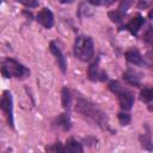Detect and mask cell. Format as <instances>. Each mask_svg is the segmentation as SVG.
Wrapping results in <instances>:
<instances>
[{
	"instance_id": "6da1fadb",
	"label": "cell",
	"mask_w": 153,
	"mask_h": 153,
	"mask_svg": "<svg viewBox=\"0 0 153 153\" xmlns=\"http://www.w3.org/2000/svg\"><path fill=\"white\" fill-rule=\"evenodd\" d=\"M75 110L86 120H88L90 122H92L93 124L103 128V129H108V120L105 114L93 103H91L90 100L79 97L76 99V104H75Z\"/></svg>"
},
{
	"instance_id": "7a4b0ae2",
	"label": "cell",
	"mask_w": 153,
	"mask_h": 153,
	"mask_svg": "<svg viewBox=\"0 0 153 153\" xmlns=\"http://www.w3.org/2000/svg\"><path fill=\"white\" fill-rule=\"evenodd\" d=\"M0 73L5 78H18V79H24L30 74L29 69L24 65L10 57L0 63Z\"/></svg>"
},
{
	"instance_id": "3957f363",
	"label": "cell",
	"mask_w": 153,
	"mask_h": 153,
	"mask_svg": "<svg viewBox=\"0 0 153 153\" xmlns=\"http://www.w3.org/2000/svg\"><path fill=\"white\" fill-rule=\"evenodd\" d=\"M74 55L81 61H90L94 54L93 41L90 36L80 35L75 38L74 42Z\"/></svg>"
},
{
	"instance_id": "277c9868",
	"label": "cell",
	"mask_w": 153,
	"mask_h": 153,
	"mask_svg": "<svg viewBox=\"0 0 153 153\" xmlns=\"http://www.w3.org/2000/svg\"><path fill=\"white\" fill-rule=\"evenodd\" d=\"M109 88L112 93L116 94L117 100H118V103L123 110L131 109V106L134 104V96L128 88L122 86L118 81H111L109 84Z\"/></svg>"
},
{
	"instance_id": "5b68a950",
	"label": "cell",
	"mask_w": 153,
	"mask_h": 153,
	"mask_svg": "<svg viewBox=\"0 0 153 153\" xmlns=\"http://www.w3.org/2000/svg\"><path fill=\"white\" fill-rule=\"evenodd\" d=\"M0 108L2 109L6 118H7V122L11 127H13L14 124V121H13V106H12V96H11V92L10 91H5L2 93V97H1V100H0Z\"/></svg>"
},
{
	"instance_id": "8992f818",
	"label": "cell",
	"mask_w": 153,
	"mask_h": 153,
	"mask_svg": "<svg viewBox=\"0 0 153 153\" xmlns=\"http://www.w3.org/2000/svg\"><path fill=\"white\" fill-rule=\"evenodd\" d=\"M37 22L42 26H44L45 29H50L54 25V16H53V12L49 8H47V7L42 8L37 13Z\"/></svg>"
},
{
	"instance_id": "52a82bcc",
	"label": "cell",
	"mask_w": 153,
	"mask_h": 153,
	"mask_svg": "<svg viewBox=\"0 0 153 153\" xmlns=\"http://www.w3.org/2000/svg\"><path fill=\"white\" fill-rule=\"evenodd\" d=\"M87 75H88V79H91L92 81H103V80H106V73L99 68L98 62H93L88 67Z\"/></svg>"
},
{
	"instance_id": "ba28073f",
	"label": "cell",
	"mask_w": 153,
	"mask_h": 153,
	"mask_svg": "<svg viewBox=\"0 0 153 153\" xmlns=\"http://www.w3.org/2000/svg\"><path fill=\"white\" fill-rule=\"evenodd\" d=\"M49 47H50V51H51V54L55 56V59H56V61H57V63H59L60 69L62 71V73H65L66 69H67V62H66V57L63 56L61 49H60L54 42H51Z\"/></svg>"
},
{
	"instance_id": "9c48e42d",
	"label": "cell",
	"mask_w": 153,
	"mask_h": 153,
	"mask_svg": "<svg viewBox=\"0 0 153 153\" xmlns=\"http://www.w3.org/2000/svg\"><path fill=\"white\" fill-rule=\"evenodd\" d=\"M145 24V18L142 17V16H135L134 18H131L128 23H127V25H126V29L127 30H129L133 35H135V33H137V31L142 27V25Z\"/></svg>"
},
{
	"instance_id": "30bf717a",
	"label": "cell",
	"mask_w": 153,
	"mask_h": 153,
	"mask_svg": "<svg viewBox=\"0 0 153 153\" xmlns=\"http://www.w3.org/2000/svg\"><path fill=\"white\" fill-rule=\"evenodd\" d=\"M126 59L128 62L136 65V66H140L143 63V59H142L141 54L139 53V50H136V49H130V50L126 51Z\"/></svg>"
},
{
	"instance_id": "8fae6325",
	"label": "cell",
	"mask_w": 153,
	"mask_h": 153,
	"mask_svg": "<svg viewBox=\"0 0 153 153\" xmlns=\"http://www.w3.org/2000/svg\"><path fill=\"white\" fill-rule=\"evenodd\" d=\"M123 79H124L128 84L135 85V86H137L139 82H140V76H139V74H137L135 71H133V69H127V71L123 73Z\"/></svg>"
},
{
	"instance_id": "7c38bea8",
	"label": "cell",
	"mask_w": 153,
	"mask_h": 153,
	"mask_svg": "<svg viewBox=\"0 0 153 153\" xmlns=\"http://www.w3.org/2000/svg\"><path fill=\"white\" fill-rule=\"evenodd\" d=\"M65 151L69 152V153H81L82 152V147L81 145L74 140V139H68L65 146Z\"/></svg>"
},
{
	"instance_id": "4fadbf2b",
	"label": "cell",
	"mask_w": 153,
	"mask_h": 153,
	"mask_svg": "<svg viewBox=\"0 0 153 153\" xmlns=\"http://www.w3.org/2000/svg\"><path fill=\"white\" fill-rule=\"evenodd\" d=\"M56 123H57L59 127H61L65 130H68L71 128V120H69V116L66 115V114H61L56 118Z\"/></svg>"
},
{
	"instance_id": "5bb4252c",
	"label": "cell",
	"mask_w": 153,
	"mask_h": 153,
	"mask_svg": "<svg viewBox=\"0 0 153 153\" xmlns=\"http://www.w3.org/2000/svg\"><path fill=\"white\" fill-rule=\"evenodd\" d=\"M140 98L141 100H143L147 104H151L152 99H153V91L151 87H145L143 90H141L140 92Z\"/></svg>"
},
{
	"instance_id": "9a60e30c",
	"label": "cell",
	"mask_w": 153,
	"mask_h": 153,
	"mask_svg": "<svg viewBox=\"0 0 153 153\" xmlns=\"http://www.w3.org/2000/svg\"><path fill=\"white\" fill-rule=\"evenodd\" d=\"M61 98H62V106L65 109H68L69 105H71V100H72V97H71V92L67 87H63L62 88V92H61Z\"/></svg>"
},
{
	"instance_id": "2e32d148",
	"label": "cell",
	"mask_w": 153,
	"mask_h": 153,
	"mask_svg": "<svg viewBox=\"0 0 153 153\" xmlns=\"http://www.w3.org/2000/svg\"><path fill=\"white\" fill-rule=\"evenodd\" d=\"M118 120H120V123L122 126H127L130 122V116L128 114H126V112H120L118 114Z\"/></svg>"
},
{
	"instance_id": "e0dca14e",
	"label": "cell",
	"mask_w": 153,
	"mask_h": 153,
	"mask_svg": "<svg viewBox=\"0 0 153 153\" xmlns=\"http://www.w3.org/2000/svg\"><path fill=\"white\" fill-rule=\"evenodd\" d=\"M17 1L25 5L26 7H36L37 6V0H17Z\"/></svg>"
},
{
	"instance_id": "ac0fdd59",
	"label": "cell",
	"mask_w": 153,
	"mask_h": 153,
	"mask_svg": "<svg viewBox=\"0 0 153 153\" xmlns=\"http://www.w3.org/2000/svg\"><path fill=\"white\" fill-rule=\"evenodd\" d=\"M143 39H145L148 44H151V42H152V27H149V29L147 30V32H146L145 36H143Z\"/></svg>"
},
{
	"instance_id": "d6986e66",
	"label": "cell",
	"mask_w": 153,
	"mask_h": 153,
	"mask_svg": "<svg viewBox=\"0 0 153 153\" xmlns=\"http://www.w3.org/2000/svg\"><path fill=\"white\" fill-rule=\"evenodd\" d=\"M91 5H94V6H99V5H104L108 2V0H87Z\"/></svg>"
},
{
	"instance_id": "ffe728a7",
	"label": "cell",
	"mask_w": 153,
	"mask_h": 153,
	"mask_svg": "<svg viewBox=\"0 0 153 153\" xmlns=\"http://www.w3.org/2000/svg\"><path fill=\"white\" fill-rule=\"evenodd\" d=\"M48 149L49 151H60V152H63L65 151V147H62L60 143H56L54 147H49Z\"/></svg>"
},
{
	"instance_id": "44dd1931",
	"label": "cell",
	"mask_w": 153,
	"mask_h": 153,
	"mask_svg": "<svg viewBox=\"0 0 153 153\" xmlns=\"http://www.w3.org/2000/svg\"><path fill=\"white\" fill-rule=\"evenodd\" d=\"M61 2H63V4H66V2H72L73 0H60Z\"/></svg>"
}]
</instances>
